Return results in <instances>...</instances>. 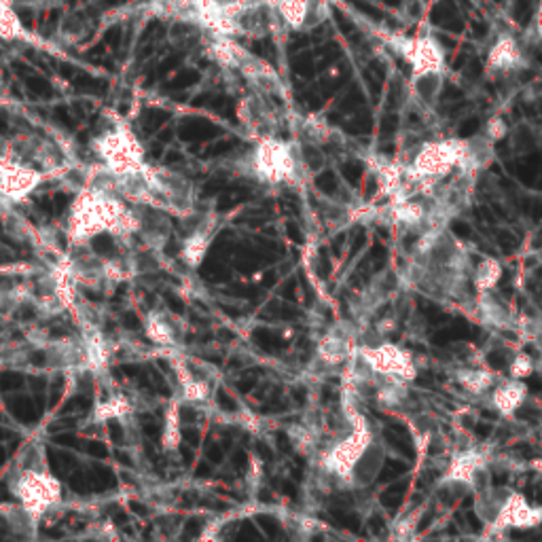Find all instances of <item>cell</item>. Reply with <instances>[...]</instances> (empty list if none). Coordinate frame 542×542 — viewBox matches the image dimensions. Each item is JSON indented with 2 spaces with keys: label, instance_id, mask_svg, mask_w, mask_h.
I'll use <instances>...</instances> for the list:
<instances>
[{
  "label": "cell",
  "instance_id": "obj_1",
  "mask_svg": "<svg viewBox=\"0 0 542 542\" xmlns=\"http://www.w3.org/2000/svg\"><path fill=\"white\" fill-rule=\"evenodd\" d=\"M343 403L350 407V424L327 443L314 466L339 492H367L386 466V443L356 403L348 396Z\"/></svg>",
  "mask_w": 542,
  "mask_h": 542
},
{
  "label": "cell",
  "instance_id": "obj_2",
  "mask_svg": "<svg viewBox=\"0 0 542 542\" xmlns=\"http://www.w3.org/2000/svg\"><path fill=\"white\" fill-rule=\"evenodd\" d=\"M138 233L136 206L111 191L85 187L75 195L66 219L68 246L94 244L113 238L117 244H134Z\"/></svg>",
  "mask_w": 542,
  "mask_h": 542
},
{
  "label": "cell",
  "instance_id": "obj_3",
  "mask_svg": "<svg viewBox=\"0 0 542 542\" xmlns=\"http://www.w3.org/2000/svg\"><path fill=\"white\" fill-rule=\"evenodd\" d=\"M231 172L267 187H303L310 183L295 138L269 136L255 140L250 151L231 159Z\"/></svg>",
  "mask_w": 542,
  "mask_h": 542
},
{
  "label": "cell",
  "instance_id": "obj_4",
  "mask_svg": "<svg viewBox=\"0 0 542 542\" xmlns=\"http://www.w3.org/2000/svg\"><path fill=\"white\" fill-rule=\"evenodd\" d=\"M7 490L36 519L60 509L64 490L60 479L51 473L47 451L41 443H28L7 473Z\"/></svg>",
  "mask_w": 542,
  "mask_h": 542
},
{
  "label": "cell",
  "instance_id": "obj_5",
  "mask_svg": "<svg viewBox=\"0 0 542 542\" xmlns=\"http://www.w3.org/2000/svg\"><path fill=\"white\" fill-rule=\"evenodd\" d=\"M466 144L468 140L464 138L424 142L422 147L407 159V164H403L409 183L418 187L422 193H428L437 183H441V180H445L462 166Z\"/></svg>",
  "mask_w": 542,
  "mask_h": 542
},
{
  "label": "cell",
  "instance_id": "obj_6",
  "mask_svg": "<svg viewBox=\"0 0 542 542\" xmlns=\"http://www.w3.org/2000/svg\"><path fill=\"white\" fill-rule=\"evenodd\" d=\"M92 153L98 164L113 174H125L144 170L147 164V153H144L142 142L132 132V128L125 121L115 119L111 125H106L92 138Z\"/></svg>",
  "mask_w": 542,
  "mask_h": 542
},
{
  "label": "cell",
  "instance_id": "obj_7",
  "mask_svg": "<svg viewBox=\"0 0 542 542\" xmlns=\"http://www.w3.org/2000/svg\"><path fill=\"white\" fill-rule=\"evenodd\" d=\"M149 206L166 210L176 219H185L197 210L195 185L183 174L170 168L149 166Z\"/></svg>",
  "mask_w": 542,
  "mask_h": 542
},
{
  "label": "cell",
  "instance_id": "obj_8",
  "mask_svg": "<svg viewBox=\"0 0 542 542\" xmlns=\"http://www.w3.org/2000/svg\"><path fill=\"white\" fill-rule=\"evenodd\" d=\"M492 451L485 445L464 447L449 458L439 483L462 485L468 494H479L492 485Z\"/></svg>",
  "mask_w": 542,
  "mask_h": 542
},
{
  "label": "cell",
  "instance_id": "obj_9",
  "mask_svg": "<svg viewBox=\"0 0 542 542\" xmlns=\"http://www.w3.org/2000/svg\"><path fill=\"white\" fill-rule=\"evenodd\" d=\"M356 354L365 360V365L377 379L411 384L418 377V365H415L411 352L386 339H377L375 343H358Z\"/></svg>",
  "mask_w": 542,
  "mask_h": 542
},
{
  "label": "cell",
  "instance_id": "obj_10",
  "mask_svg": "<svg viewBox=\"0 0 542 542\" xmlns=\"http://www.w3.org/2000/svg\"><path fill=\"white\" fill-rule=\"evenodd\" d=\"M185 223L183 238H180V259L191 269L200 267L214 244L216 233L221 229V219L214 210H200L180 219Z\"/></svg>",
  "mask_w": 542,
  "mask_h": 542
},
{
  "label": "cell",
  "instance_id": "obj_11",
  "mask_svg": "<svg viewBox=\"0 0 542 542\" xmlns=\"http://www.w3.org/2000/svg\"><path fill=\"white\" fill-rule=\"evenodd\" d=\"M390 45L411 66V75L428 70H445V53L435 36H394Z\"/></svg>",
  "mask_w": 542,
  "mask_h": 542
},
{
  "label": "cell",
  "instance_id": "obj_12",
  "mask_svg": "<svg viewBox=\"0 0 542 542\" xmlns=\"http://www.w3.org/2000/svg\"><path fill=\"white\" fill-rule=\"evenodd\" d=\"M45 180V174L24 161H7L0 164V200L7 204H22L39 189Z\"/></svg>",
  "mask_w": 542,
  "mask_h": 542
},
{
  "label": "cell",
  "instance_id": "obj_13",
  "mask_svg": "<svg viewBox=\"0 0 542 542\" xmlns=\"http://www.w3.org/2000/svg\"><path fill=\"white\" fill-rule=\"evenodd\" d=\"M134 206L138 212L136 242L147 250L155 252V255H161L174 233L172 214L149 204H134Z\"/></svg>",
  "mask_w": 542,
  "mask_h": 542
},
{
  "label": "cell",
  "instance_id": "obj_14",
  "mask_svg": "<svg viewBox=\"0 0 542 542\" xmlns=\"http://www.w3.org/2000/svg\"><path fill=\"white\" fill-rule=\"evenodd\" d=\"M358 341L350 324H335L318 339L316 346V363L322 369H337L348 365L356 354Z\"/></svg>",
  "mask_w": 542,
  "mask_h": 542
},
{
  "label": "cell",
  "instance_id": "obj_15",
  "mask_svg": "<svg viewBox=\"0 0 542 542\" xmlns=\"http://www.w3.org/2000/svg\"><path fill=\"white\" fill-rule=\"evenodd\" d=\"M542 526V507H534L526 496L519 492H509L507 500H504L502 509L492 523V532H504V530H530Z\"/></svg>",
  "mask_w": 542,
  "mask_h": 542
},
{
  "label": "cell",
  "instance_id": "obj_16",
  "mask_svg": "<svg viewBox=\"0 0 542 542\" xmlns=\"http://www.w3.org/2000/svg\"><path fill=\"white\" fill-rule=\"evenodd\" d=\"M45 352V363L53 371L64 373H89L87 350L83 337H62L49 339Z\"/></svg>",
  "mask_w": 542,
  "mask_h": 542
},
{
  "label": "cell",
  "instance_id": "obj_17",
  "mask_svg": "<svg viewBox=\"0 0 542 542\" xmlns=\"http://www.w3.org/2000/svg\"><path fill=\"white\" fill-rule=\"evenodd\" d=\"M238 117L242 128L252 140H261L269 136H280L278 115L271 111V106L263 98H246L238 106Z\"/></svg>",
  "mask_w": 542,
  "mask_h": 542
},
{
  "label": "cell",
  "instance_id": "obj_18",
  "mask_svg": "<svg viewBox=\"0 0 542 542\" xmlns=\"http://www.w3.org/2000/svg\"><path fill=\"white\" fill-rule=\"evenodd\" d=\"M185 322L168 310H151L144 318V335L155 346L176 350L185 341Z\"/></svg>",
  "mask_w": 542,
  "mask_h": 542
},
{
  "label": "cell",
  "instance_id": "obj_19",
  "mask_svg": "<svg viewBox=\"0 0 542 542\" xmlns=\"http://www.w3.org/2000/svg\"><path fill=\"white\" fill-rule=\"evenodd\" d=\"M528 401V386L526 379L515 377H500L490 390V405L498 411L502 418H515L517 411L523 409Z\"/></svg>",
  "mask_w": 542,
  "mask_h": 542
},
{
  "label": "cell",
  "instance_id": "obj_20",
  "mask_svg": "<svg viewBox=\"0 0 542 542\" xmlns=\"http://www.w3.org/2000/svg\"><path fill=\"white\" fill-rule=\"evenodd\" d=\"M526 66V53H523L521 45L513 39V36L504 34L492 45L490 53H487L485 68L494 77L513 75V72Z\"/></svg>",
  "mask_w": 542,
  "mask_h": 542
},
{
  "label": "cell",
  "instance_id": "obj_21",
  "mask_svg": "<svg viewBox=\"0 0 542 542\" xmlns=\"http://www.w3.org/2000/svg\"><path fill=\"white\" fill-rule=\"evenodd\" d=\"M445 87V70L415 72L409 77V94L424 111H432L441 100Z\"/></svg>",
  "mask_w": 542,
  "mask_h": 542
},
{
  "label": "cell",
  "instance_id": "obj_22",
  "mask_svg": "<svg viewBox=\"0 0 542 542\" xmlns=\"http://www.w3.org/2000/svg\"><path fill=\"white\" fill-rule=\"evenodd\" d=\"M475 305H477V316L487 327H492L496 331H509L515 329L517 322L513 320L511 312L507 310L494 291L490 293H477L475 295Z\"/></svg>",
  "mask_w": 542,
  "mask_h": 542
},
{
  "label": "cell",
  "instance_id": "obj_23",
  "mask_svg": "<svg viewBox=\"0 0 542 542\" xmlns=\"http://www.w3.org/2000/svg\"><path fill=\"white\" fill-rule=\"evenodd\" d=\"M134 401L128 394L121 390H108L104 399H100L94 407V422L106 424V422H125L132 418L134 413Z\"/></svg>",
  "mask_w": 542,
  "mask_h": 542
},
{
  "label": "cell",
  "instance_id": "obj_24",
  "mask_svg": "<svg viewBox=\"0 0 542 542\" xmlns=\"http://www.w3.org/2000/svg\"><path fill=\"white\" fill-rule=\"evenodd\" d=\"M276 11L280 20L293 30H303L318 22V17H314L316 0H276Z\"/></svg>",
  "mask_w": 542,
  "mask_h": 542
},
{
  "label": "cell",
  "instance_id": "obj_25",
  "mask_svg": "<svg viewBox=\"0 0 542 542\" xmlns=\"http://www.w3.org/2000/svg\"><path fill=\"white\" fill-rule=\"evenodd\" d=\"M454 379L458 382V386H462L466 392L481 396V394L490 392L500 377L496 371L487 369L483 365H466V367H458L454 371Z\"/></svg>",
  "mask_w": 542,
  "mask_h": 542
},
{
  "label": "cell",
  "instance_id": "obj_26",
  "mask_svg": "<svg viewBox=\"0 0 542 542\" xmlns=\"http://www.w3.org/2000/svg\"><path fill=\"white\" fill-rule=\"evenodd\" d=\"M0 521H3V526H7L9 534L20 538H34L41 519H36L20 502H13L7 504V507H0Z\"/></svg>",
  "mask_w": 542,
  "mask_h": 542
},
{
  "label": "cell",
  "instance_id": "obj_27",
  "mask_svg": "<svg viewBox=\"0 0 542 542\" xmlns=\"http://www.w3.org/2000/svg\"><path fill=\"white\" fill-rule=\"evenodd\" d=\"M183 399L174 396L170 401L166 413H164V430H161V445L166 451H176L183 441V430H180V422H183Z\"/></svg>",
  "mask_w": 542,
  "mask_h": 542
},
{
  "label": "cell",
  "instance_id": "obj_28",
  "mask_svg": "<svg viewBox=\"0 0 542 542\" xmlns=\"http://www.w3.org/2000/svg\"><path fill=\"white\" fill-rule=\"evenodd\" d=\"M511 490H498V487L490 485L487 490L475 494V513L481 519L485 528H490L496 521L504 500H507Z\"/></svg>",
  "mask_w": 542,
  "mask_h": 542
},
{
  "label": "cell",
  "instance_id": "obj_29",
  "mask_svg": "<svg viewBox=\"0 0 542 542\" xmlns=\"http://www.w3.org/2000/svg\"><path fill=\"white\" fill-rule=\"evenodd\" d=\"M502 274H504L502 263H500L498 259H494V257H485V259L473 269L471 284H473L475 295H477V293H490V291H496V286H498L500 280H502Z\"/></svg>",
  "mask_w": 542,
  "mask_h": 542
},
{
  "label": "cell",
  "instance_id": "obj_30",
  "mask_svg": "<svg viewBox=\"0 0 542 542\" xmlns=\"http://www.w3.org/2000/svg\"><path fill=\"white\" fill-rule=\"evenodd\" d=\"M0 39L3 41H28L30 32L26 30L22 17L13 9V3L0 0Z\"/></svg>",
  "mask_w": 542,
  "mask_h": 542
},
{
  "label": "cell",
  "instance_id": "obj_31",
  "mask_svg": "<svg viewBox=\"0 0 542 542\" xmlns=\"http://www.w3.org/2000/svg\"><path fill=\"white\" fill-rule=\"evenodd\" d=\"M297 144H299V155H301V161H303L305 174H307V178L314 180L320 172L327 170L329 157H327V153H324V147H320V144L303 142V140H297Z\"/></svg>",
  "mask_w": 542,
  "mask_h": 542
},
{
  "label": "cell",
  "instance_id": "obj_32",
  "mask_svg": "<svg viewBox=\"0 0 542 542\" xmlns=\"http://www.w3.org/2000/svg\"><path fill=\"white\" fill-rule=\"evenodd\" d=\"M424 513V507H418L415 511H407L403 513L399 519H396L392 523V532H390V538H396V540H407L415 534V530H418L420 526V517Z\"/></svg>",
  "mask_w": 542,
  "mask_h": 542
},
{
  "label": "cell",
  "instance_id": "obj_33",
  "mask_svg": "<svg viewBox=\"0 0 542 542\" xmlns=\"http://www.w3.org/2000/svg\"><path fill=\"white\" fill-rule=\"evenodd\" d=\"M536 373V358L528 352H517L509 360V375L515 379H528Z\"/></svg>",
  "mask_w": 542,
  "mask_h": 542
},
{
  "label": "cell",
  "instance_id": "obj_34",
  "mask_svg": "<svg viewBox=\"0 0 542 542\" xmlns=\"http://www.w3.org/2000/svg\"><path fill=\"white\" fill-rule=\"evenodd\" d=\"M507 134H509L507 123H504V119H500V117H494V119L487 121L485 130H483V136H485L487 140H490L492 144L500 142V140H502L504 136H507Z\"/></svg>",
  "mask_w": 542,
  "mask_h": 542
},
{
  "label": "cell",
  "instance_id": "obj_35",
  "mask_svg": "<svg viewBox=\"0 0 542 542\" xmlns=\"http://www.w3.org/2000/svg\"><path fill=\"white\" fill-rule=\"evenodd\" d=\"M15 159V149H13V138L0 136V164H7V161Z\"/></svg>",
  "mask_w": 542,
  "mask_h": 542
},
{
  "label": "cell",
  "instance_id": "obj_36",
  "mask_svg": "<svg viewBox=\"0 0 542 542\" xmlns=\"http://www.w3.org/2000/svg\"><path fill=\"white\" fill-rule=\"evenodd\" d=\"M536 30H538V39L542 43V0H540V7H538V15H536Z\"/></svg>",
  "mask_w": 542,
  "mask_h": 542
},
{
  "label": "cell",
  "instance_id": "obj_37",
  "mask_svg": "<svg viewBox=\"0 0 542 542\" xmlns=\"http://www.w3.org/2000/svg\"><path fill=\"white\" fill-rule=\"evenodd\" d=\"M528 468H532V471H536L538 475H542V458H534V460L528 464Z\"/></svg>",
  "mask_w": 542,
  "mask_h": 542
},
{
  "label": "cell",
  "instance_id": "obj_38",
  "mask_svg": "<svg viewBox=\"0 0 542 542\" xmlns=\"http://www.w3.org/2000/svg\"><path fill=\"white\" fill-rule=\"evenodd\" d=\"M536 371L542 373V343H540V350H538V358H536Z\"/></svg>",
  "mask_w": 542,
  "mask_h": 542
},
{
  "label": "cell",
  "instance_id": "obj_39",
  "mask_svg": "<svg viewBox=\"0 0 542 542\" xmlns=\"http://www.w3.org/2000/svg\"><path fill=\"white\" fill-rule=\"evenodd\" d=\"M7 98V87L3 83V79H0V100H5Z\"/></svg>",
  "mask_w": 542,
  "mask_h": 542
},
{
  "label": "cell",
  "instance_id": "obj_40",
  "mask_svg": "<svg viewBox=\"0 0 542 542\" xmlns=\"http://www.w3.org/2000/svg\"><path fill=\"white\" fill-rule=\"evenodd\" d=\"M233 3L240 5V7H248L252 3V0H233Z\"/></svg>",
  "mask_w": 542,
  "mask_h": 542
}]
</instances>
